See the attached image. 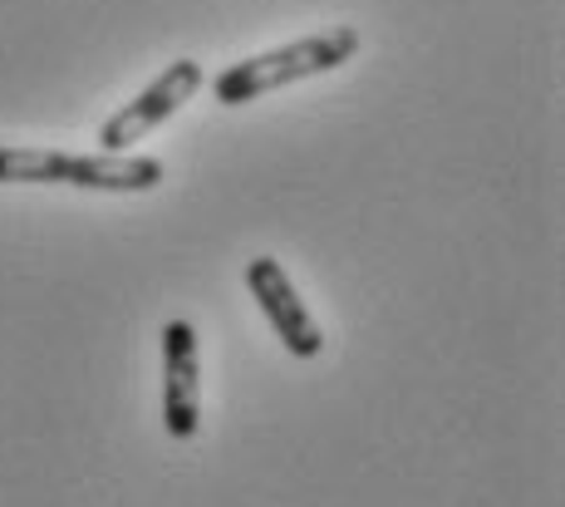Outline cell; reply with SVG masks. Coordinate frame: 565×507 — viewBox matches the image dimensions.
Here are the masks:
<instances>
[{
    "instance_id": "6da1fadb",
    "label": "cell",
    "mask_w": 565,
    "mask_h": 507,
    "mask_svg": "<svg viewBox=\"0 0 565 507\" xmlns=\"http://www.w3.org/2000/svg\"><path fill=\"white\" fill-rule=\"evenodd\" d=\"M354 50H360V30L334 25V30H324V35H306V40H296V45L266 50V55H252V60L232 64V70H222L212 94H216V104L236 109V104L260 99V94H270V89H286V84L310 80V74L340 70L344 60H354Z\"/></svg>"
},
{
    "instance_id": "7a4b0ae2",
    "label": "cell",
    "mask_w": 565,
    "mask_h": 507,
    "mask_svg": "<svg viewBox=\"0 0 565 507\" xmlns=\"http://www.w3.org/2000/svg\"><path fill=\"white\" fill-rule=\"evenodd\" d=\"M198 89H202V64L198 60L168 64V70H162L158 80L138 94V99H128L124 109H118L99 128V148H104V154H128L138 138H148L158 124H168V118L178 114Z\"/></svg>"
},
{
    "instance_id": "3957f363",
    "label": "cell",
    "mask_w": 565,
    "mask_h": 507,
    "mask_svg": "<svg viewBox=\"0 0 565 507\" xmlns=\"http://www.w3.org/2000/svg\"><path fill=\"white\" fill-rule=\"evenodd\" d=\"M202 424V380H198V330L188 320L162 326V429L172 439H192Z\"/></svg>"
},
{
    "instance_id": "277c9868",
    "label": "cell",
    "mask_w": 565,
    "mask_h": 507,
    "mask_svg": "<svg viewBox=\"0 0 565 507\" xmlns=\"http://www.w3.org/2000/svg\"><path fill=\"white\" fill-rule=\"evenodd\" d=\"M246 286H252V296H256V306L266 310V320H270V330L280 336V345H286L296 360H315L320 355V326L310 320V310L300 306V296H296V286H290V276H286V266L276 262V256H256L252 266H246Z\"/></svg>"
},
{
    "instance_id": "5b68a950",
    "label": "cell",
    "mask_w": 565,
    "mask_h": 507,
    "mask_svg": "<svg viewBox=\"0 0 565 507\" xmlns=\"http://www.w3.org/2000/svg\"><path fill=\"white\" fill-rule=\"evenodd\" d=\"M158 158H134V154H74L70 158V188L89 192H153L162 182Z\"/></svg>"
},
{
    "instance_id": "8992f818",
    "label": "cell",
    "mask_w": 565,
    "mask_h": 507,
    "mask_svg": "<svg viewBox=\"0 0 565 507\" xmlns=\"http://www.w3.org/2000/svg\"><path fill=\"white\" fill-rule=\"evenodd\" d=\"M70 158L54 148H0V182H64L70 188Z\"/></svg>"
}]
</instances>
